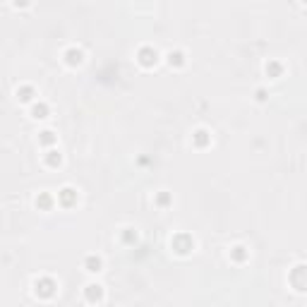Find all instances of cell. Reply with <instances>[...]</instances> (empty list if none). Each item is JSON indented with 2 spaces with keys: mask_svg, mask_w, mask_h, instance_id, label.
Returning a JSON list of instances; mask_svg holds the SVG:
<instances>
[{
  "mask_svg": "<svg viewBox=\"0 0 307 307\" xmlns=\"http://www.w3.org/2000/svg\"><path fill=\"white\" fill-rule=\"evenodd\" d=\"M291 286L298 293H307V264H295L291 271Z\"/></svg>",
  "mask_w": 307,
  "mask_h": 307,
  "instance_id": "obj_1",
  "label": "cell"
},
{
  "mask_svg": "<svg viewBox=\"0 0 307 307\" xmlns=\"http://www.w3.org/2000/svg\"><path fill=\"white\" fill-rule=\"evenodd\" d=\"M55 281L48 279V276H41V279L34 281V293L39 295V298H53L55 295Z\"/></svg>",
  "mask_w": 307,
  "mask_h": 307,
  "instance_id": "obj_2",
  "label": "cell"
},
{
  "mask_svg": "<svg viewBox=\"0 0 307 307\" xmlns=\"http://www.w3.org/2000/svg\"><path fill=\"white\" fill-rule=\"evenodd\" d=\"M137 63L142 67H154L159 63V51L151 48V46H142V48L137 51Z\"/></svg>",
  "mask_w": 307,
  "mask_h": 307,
  "instance_id": "obj_3",
  "label": "cell"
},
{
  "mask_svg": "<svg viewBox=\"0 0 307 307\" xmlns=\"http://www.w3.org/2000/svg\"><path fill=\"white\" fill-rule=\"evenodd\" d=\"M171 247H173L178 254H190L195 250V240H192V235L180 233V235H175L173 240H171Z\"/></svg>",
  "mask_w": 307,
  "mask_h": 307,
  "instance_id": "obj_4",
  "label": "cell"
},
{
  "mask_svg": "<svg viewBox=\"0 0 307 307\" xmlns=\"http://www.w3.org/2000/svg\"><path fill=\"white\" fill-rule=\"evenodd\" d=\"M82 267H84L87 274H101V271H103V259H101L99 254H87Z\"/></svg>",
  "mask_w": 307,
  "mask_h": 307,
  "instance_id": "obj_5",
  "label": "cell"
},
{
  "mask_svg": "<svg viewBox=\"0 0 307 307\" xmlns=\"http://www.w3.org/2000/svg\"><path fill=\"white\" fill-rule=\"evenodd\" d=\"M84 298H87V303H101L103 300V286L101 283H87L84 286Z\"/></svg>",
  "mask_w": 307,
  "mask_h": 307,
  "instance_id": "obj_6",
  "label": "cell"
},
{
  "mask_svg": "<svg viewBox=\"0 0 307 307\" xmlns=\"http://www.w3.org/2000/svg\"><path fill=\"white\" fill-rule=\"evenodd\" d=\"M17 101H19V103H29V106H31V103H34V101H39V99H36V92H34V87H29V84H22V87H17Z\"/></svg>",
  "mask_w": 307,
  "mask_h": 307,
  "instance_id": "obj_7",
  "label": "cell"
},
{
  "mask_svg": "<svg viewBox=\"0 0 307 307\" xmlns=\"http://www.w3.org/2000/svg\"><path fill=\"white\" fill-rule=\"evenodd\" d=\"M48 113H51V108H48V103H43V101H34V103L29 106V115H31L34 120H46Z\"/></svg>",
  "mask_w": 307,
  "mask_h": 307,
  "instance_id": "obj_8",
  "label": "cell"
},
{
  "mask_svg": "<svg viewBox=\"0 0 307 307\" xmlns=\"http://www.w3.org/2000/svg\"><path fill=\"white\" fill-rule=\"evenodd\" d=\"M58 204L60 206H72V204H77V190H72V187H63L60 192H58Z\"/></svg>",
  "mask_w": 307,
  "mask_h": 307,
  "instance_id": "obj_9",
  "label": "cell"
},
{
  "mask_svg": "<svg viewBox=\"0 0 307 307\" xmlns=\"http://www.w3.org/2000/svg\"><path fill=\"white\" fill-rule=\"evenodd\" d=\"M65 65H70V67H77V65H82V60H84V53H82V48H67L65 51Z\"/></svg>",
  "mask_w": 307,
  "mask_h": 307,
  "instance_id": "obj_10",
  "label": "cell"
},
{
  "mask_svg": "<svg viewBox=\"0 0 307 307\" xmlns=\"http://www.w3.org/2000/svg\"><path fill=\"white\" fill-rule=\"evenodd\" d=\"M192 144H195L197 149H204L206 144H211V134H209V130H204V127L195 130V134H192Z\"/></svg>",
  "mask_w": 307,
  "mask_h": 307,
  "instance_id": "obj_11",
  "label": "cell"
},
{
  "mask_svg": "<svg viewBox=\"0 0 307 307\" xmlns=\"http://www.w3.org/2000/svg\"><path fill=\"white\" fill-rule=\"evenodd\" d=\"M43 163H46V166H51V168H58V166L63 163V154H60L58 149H48V151H46V156H43Z\"/></svg>",
  "mask_w": 307,
  "mask_h": 307,
  "instance_id": "obj_12",
  "label": "cell"
},
{
  "mask_svg": "<svg viewBox=\"0 0 307 307\" xmlns=\"http://www.w3.org/2000/svg\"><path fill=\"white\" fill-rule=\"evenodd\" d=\"M230 259L242 264L245 259H250V250H247L245 245H235V247H230Z\"/></svg>",
  "mask_w": 307,
  "mask_h": 307,
  "instance_id": "obj_13",
  "label": "cell"
},
{
  "mask_svg": "<svg viewBox=\"0 0 307 307\" xmlns=\"http://www.w3.org/2000/svg\"><path fill=\"white\" fill-rule=\"evenodd\" d=\"M166 60H168L171 67H183L185 65V53H183V51H168V53H166Z\"/></svg>",
  "mask_w": 307,
  "mask_h": 307,
  "instance_id": "obj_14",
  "label": "cell"
},
{
  "mask_svg": "<svg viewBox=\"0 0 307 307\" xmlns=\"http://www.w3.org/2000/svg\"><path fill=\"white\" fill-rule=\"evenodd\" d=\"M58 142V137H55L53 130H43V132H39V144L46 149H53V144Z\"/></svg>",
  "mask_w": 307,
  "mask_h": 307,
  "instance_id": "obj_15",
  "label": "cell"
},
{
  "mask_svg": "<svg viewBox=\"0 0 307 307\" xmlns=\"http://www.w3.org/2000/svg\"><path fill=\"white\" fill-rule=\"evenodd\" d=\"M53 202H58V200H53L48 192H41L34 204H36V209H51V206H53Z\"/></svg>",
  "mask_w": 307,
  "mask_h": 307,
  "instance_id": "obj_16",
  "label": "cell"
},
{
  "mask_svg": "<svg viewBox=\"0 0 307 307\" xmlns=\"http://www.w3.org/2000/svg\"><path fill=\"white\" fill-rule=\"evenodd\" d=\"M264 70H267L269 77H274V80H279L281 75H283V65H281V63H276V60H269Z\"/></svg>",
  "mask_w": 307,
  "mask_h": 307,
  "instance_id": "obj_17",
  "label": "cell"
},
{
  "mask_svg": "<svg viewBox=\"0 0 307 307\" xmlns=\"http://www.w3.org/2000/svg\"><path fill=\"white\" fill-rule=\"evenodd\" d=\"M122 242H125V245L137 242V230H134V228H122Z\"/></svg>",
  "mask_w": 307,
  "mask_h": 307,
  "instance_id": "obj_18",
  "label": "cell"
},
{
  "mask_svg": "<svg viewBox=\"0 0 307 307\" xmlns=\"http://www.w3.org/2000/svg\"><path fill=\"white\" fill-rule=\"evenodd\" d=\"M156 206H161V209H166V206H168V204H171V195H168V192H159V195H156Z\"/></svg>",
  "mask_w": 307,
  "mask_h": 307,
  "instance_id": "obj_19",
  "label": "cell"
},
{
  "mask_svg": "<svg viewBox=\"0 0 307 307\" xmlns=\"http://www.w3.org/2000/svg\"><path fill=\"white\" fill-rule=\"evenodd\" d=\"M257 101H259V103L267 101V92H264V89H257Z\"/></svg>",
  "mask_w": 307,
  "mask_h": 307,
  "instance_id": "obj_20",
  "label": "cell"
}]
</instances>
